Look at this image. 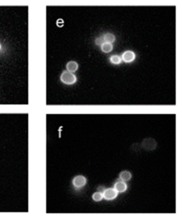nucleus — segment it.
<instances>
[{"mask_svg": "<svg viewBox=\"0 0 182 220\" xmlns=\"http://www.w3.org/2000/svg\"><path fill=\"white\" fill-rule=\"evenodd\" d=\"M122 58L125 63H131L135 59V53L133 51H126L122 54Z\"/></svg>", "mask_w": 182, "mask_h": 220, "instance_id": "5", "label": "nucleus"}, {"mask_svg": "<svg viewBox=\"0 0 182 220\" xmlns=\"http://www.w3.org/2000/svg\"><path fill=\"white\" fill-rule=\"evenodd\" d=\"M104 41L106 43H112L115 41V37L112 34L107 33L103 36Z\"/></svg>", "mask_w": 182, "mask_h": 220, "instance_id": "10", "label": "nucleus"}, {"mask_svg": "<svg viewBox=\"0 0 182 220\" xmlns=\"http://www.w3.org/2000/svg\"><path fill=\"white\" fill-rule=\"evenodd\" d=\"M110 61L111 63L115 65H118L121 63L122 60H121V58L120 56L117 55H112L110 58Z\"/></svg>", "mask_w": 182, "mask_h": 220, "instance_id": "11", "label": "nucleus"}, {"mask_svg": "<svg viewBox=\"0 0 182 220\" xmlns=\"http://www.w3.org/2000/svg\"><path fill=\"white\" fill-rule=\"evenodd\" d=\"M1 48H2V45H1V43H0V50H1Z\"/></svg>", "mask_w": 182, "mask_h": 220, "instance_id": "14", "label": "nucleus"}, {"mask_svg": "<svg viewBox=\"0 0 182 220\" xmlns=\"http://www.w3.org/2000/svg\"><path fill=\"white\" fill-rule=\"evenodd\" d=\"M118 192L114 188H110L104 190L103 195V198L106 200H113L117 196Z\"/></svg>", "mask_w": 182, "mask_h": 220, "instance_id": "3", "label": "nucleus"}, {"mask_svg": "<svg viewBox=\"0 0 182 220\" xmlns=\"http://www.w3.org/2000/svg\"><path fill=\"white\" fill-rule=\"evenodd\" d=\"M95 43L97 45H102L104 43H105V41H104L103 37H101L100 38H97L95 40Z\"/></svg>", "mask_w": 182, "mask_h": 220, "instance_id": "13", "label": "nucleus"}, {"mask_svg": "<svg viewBox=\"0 0 182 220\" xmlns=\"http://www.w3.org/2000/svg\"><path fill=\"white\" fill-rule=\"evenodd\" d=\"M142 146L144 149L148 151H152L155 149L156 143L154 139L147 138L144 139L142 142Z\"/></svg>", "mask_w": 182, "mask_h": 220, "instance_id": "4", "label": "nucleus"}, {"mask_svg": "<svg viewBox=\"0 0 182 220\" xmlns=\"http://www.w3.org/2000/svg\"><path fill=\"white\" fill-rule=\"evenodd\" d=\"M132 177L131 173L127 171H122L120 174V179L123 181H128L131 179Z\"/></svg>", "mask_w": 182, "mask_h": 220, "instance_id": "8", "label": "nucleus"}, {"mask_svg": "<svg viewBox=\"0 0 182 220\" xmlns=\"http://www.w3.org/2000/svg\"><path fill=\"white\" fill-rule=\"evenodd\" d=\"M61 81L63 83L68 85H71L76 82L77 78L72 73L65 71L61 74L60 77Z\"/></svg>", "mask_w": 182, "mask_h": 220, "instance_id": "1", "label": "nucleus"}, {"mask_svg": "<svg viewBox=\"0 0 182 220\" xmlns=\"http://www.w3.org/2000/svg\"><path fill=\"white\" fill-rule=\"evenodd\" d=\"M127 188V186L124 181H117L114 185V189L117 192H124L126 190Z\"/></svg>", "mask_w": 182, "mask_h": 220, "instance_id": "6", "label": "nucleus"}, {"mask_svg": "<svg viewBox=\"0 0 182 220\" xmlns=\"http://www.w3.org/2000/svg\"><path fill=\"white\" fill-rule=\"evenodd\" d=\"M113 49V46L112 43L105 42L101 45V50L105 53H109L111 52Z\"/></svg>", "mask_w": 182, "mask_h": 220, "instance_id": "9", "label": "nucleus"}, {"mask_svg": "<svg viewBox=\"0 0 182 220\" xmlns=\"http://www.w3.org/2000/svg\"><path fill=\"white\" fill-rule=\"evenodd\" d=\"M86 178L83 175H77L73 179L72 184L75 188L80 189L86 185Z\"/></svg>", "mask_w": 182, "mask_h": 220, "instance_id": "2", "label": "nucleus"}, {"mask_svg": "<svg viewBox=\"0 0 182 220\" xmlns=\"http://www.w3.org/2000/svg\"><path fill=\"white\" fill-rule=\"evenodd\" d=\"M103 198V194L100 192H97L93 194V200H94V201H97V202L101 201V200H102Z\"/></svg>", "mask_w": 182, "mask_h": 220, "instance_id": "12", "label": "nucleus"}, {"mask_svg": "<svg viewBox=\"0 0 182 220\" xmlns=\"http://www.w3.org/2000/svg\"><path fill=\"white\" fill-rule=\"evenodd\" d=\"M66 68L68 71L72 73L77 70L78 65L76 62H70L67 64Z\"/></svg>", "mask_w": 182, "mask_h": 220, "instance_id": "7", "label": "nucleus"}]
</instances>
